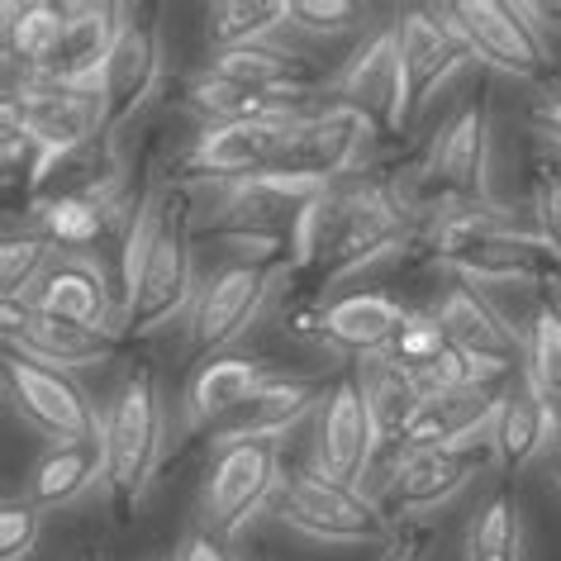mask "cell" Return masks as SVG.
<instances>
[{"label": "cell", "instance_id": "cell-15", "mask_svg": "<svg viewBox=\"0 0 561 561\" xmlns=\"http://www.w3.org/2000/svg\"><path fill=\"white\" fill-rule=\"evenodd\" d=\"M329 101H343L376 119L381 134H404L414 124L410 115V81H404V62H400V34L396 24L367 34L353 48L339 72L329 77Z\"/></svg>", "mask_w": 561, "mask_h": 561}, {"label": "cell", "instance_id": "cell-4", "mask_svg": "<svg viewBox=\"0 0 561 561\" xmlns=\"http://www.w3.org/2000/svg\"><path fill=\"white\" fill-rule=\"evenodd\" d=\"M101 447H105V500L119 524L144 510L152 481L162 471L167 453V404L158 376L138 367L124 376L119 390L101 410Z\"/></svg>", "mask_w": 561, "mask_h": 561}, {"label": "cell", "instance_id": "cell-32", "mask_svg": "<svg viewBox=\"0 0 561 561\" xmlns=\"http://www.w3.org/2000/svg\"><path fill=\"white\" fill-rule=\"evenodd\" d=\"M467 561H528L524 510L510 485H500L467 528Z\"/></svg>", "mask_w": 561, "mask_h": 561}, {"label": "cell", "instance_id": "cell-35", "mask_svg": "<svg viewBox=\"0 0 561 561\" xmlns=\"http://www.w3.org/2000/svg\"><path fill=\"white\" fill-rule=\"evenodd\" d=\"M62 15L67 5H48V0H34V5H5V62L24 67V77H34L38 67L48 62V53L58 48L62 34Z\"/></svg>", "mask_w": 561, "mask_h": 561}, {"label": "cell", "instance_id": "cell-13", "mask_svg": "<svg viewBox=\"0 0 561 561\" xmlns=\"http://www.w3.org/2000/svg\"><path fill=\"white\" fill-rule=\"evenodd\" d=\"M5 396L34 433H44L48 443H87L101 438V410L81 390L72 371L44 367L34 357L5 353Z\"/></svg>", "mask_w": 561, "mask_h": 561}, {"label": "cell", "instance_id": "cell-29", "mask_svg": "<svg viewBox=\"0 0 561 561\" xmlns=\"http://www.w3.org/2000/svg\"><path fill=\"white\" fill-rule=\"evenodd\" d=\"M95 481H105V447L101 438L87 443H53L38 453V461L24 476V500L38 504L44 514L77 504Z\"/></svg>", "mask_w": 561, "mask_h": 561}, {"label": "cell", "instance_id": "cell-23", "mask_svg": "<svg viewBox=\"0 0 561 561\" xmlns=\"http://www.w3.org/2000/svg\"><path fill=\"white\" fill-rule=\"evenodd\" d=\"M333 381L329 376H272L243 410L229 414L224 424L209 433V443L233 447V443H280L296 424H305L314 410H324Z\"/></svg>", "mask_w": 561, "mask_h": 561}, {"label": "cell", "instance_id": "cell-21", "mask_svg": "<svg viewBox=\"0 0 561 561\" xmlns=\"http://www.w3.org/2000/svg\"><path fill=\"white\" fill-rule=\"evenodd\" d=\"M314 195H324L319 186L290 176H252L238 186H219L215 205H209V233H276V238H296L305 209L314 205Z\"/></svg>", "mask_w": 561, "mask_h": 561}, {"label": "cell", "instance_id": "cell-45", "mask_svg": "<svg viewBox=\"0 0 561 561\" xmlns=\"http://www.w3.org/2000/svg\"><path fill=\"white\" fill-rule=\"evenodd\" d=\"M528 10H533V20H538L542 30H552V24L561 30V5H528Z\"/></svg>", "mask_w": 561, "mask_h": 561}, {"label": "cell", "instance_id": "cell-28", "mask_svg": "<svg viewBox=\"0 0 561 561\" xmlns=\"http://www.w3.org/2000/svg\"><path fill=\"white\" fill-rule=\"evenodd\" d=\"M504 390H457V396H428L410 424L404 447H481L490 443ZM400 447V453H404Z\"/></svg>", "mask_w": 561, "mask_h": 561}, {"label": "cell", "instance_id": "cell-26", "mask_svg": "<svg viewBox=\"0 0 561 561\" xmlns=\"http://www.w3.org/2000/svg\"><path fill=\"white\" fill-rule=\"evenodd\" d=\"M272 362L266 357H243V353H219L195 367L186 386V433H215L224 419L238 414L257 390L272 381Z\"/></svg>", "mask_w": 561, "mask_h": 561}, {"label": "cell", "instance_id": "cell-38", "mask_svg": "<svg viewBox=\"0 0 561 561\" xmlns=\"http://www.w3.org/2000/svg\"><path fill=\"white\" fill-rule=\"evenodd\" d=\"M44 538V510L30 500L0 504V561H30Z\"/></svg>", "mask_w": 561, "mask_h": 561}, {"label": "cell", "instance_id": "cell-1", "mask_svg": "<svg viewBox=\"0 0 561 561\" xmlns=\"http://www.w3.org/2000/svg\"><path fill=\"white\" fill-rule=\"evenodd\" d=\"M419 238V209L404 186L386 176H353L343 186L314 195L296 229L290 272L310 280V290H333L367 266L396 257Z\"/></svg>", "mask_w": 561, "mask_h": 561}, {"label": "cell", "instance_id": "cell-27", "mask_svg": "<svg viewBox=\"0 0 561 561\" xmlns=\"http://www.w3.org/2000/svg\"><path fill=\"white\" fill-rule=\"evenodd\" d=\"M561 438V419L552 414L538 390H533L528 376L500 396V410H495V428H490V453H495V467L504 476H518L528 471L542 453H552Z\"/></svg>", "mask_w": 561, "mask_h": 561}, {"label": "cell", "instance_id": "cell-18", "mask_svg": "<svg viewBox=\"0 0 561 561\" xmlns=\"http://www.w3.org/2000/svg\"><path fill=\"white\" fill-rule=\"evenodd\" d=\"M30 305L38 314L67 319V324H87L101 333H124V286L110 280L95 252H58L44 280L34 286Z\"/></svg>", "mask_w": 561, "mask_h": 561}, {"label": "cell", "instance_id": "cell-5", "mask_svg": "<svg viewBox=\"0 0 561 561\" xmlns=\"http://www.w3.org/2000/svg\"><path fill=\"white\" fill-rule=\"evenodd\" d=\"M376 138H381V129H376L371 115H362V110L343 101H324L314 110H300L286 124V138H280L272 172L305 181V186H319V191L343 186V181L367 172Z\"/></svg>", "mask_w": 561, "mask_h": 561}, {"label": "cell", "instance_id": "cell-20", "mask_svg": "<svg viewBox=\"0 0 561 561\" xmlns=\"http://www.w3.org/2000/svg\"><path fill=\"white\" fill-rule=\"evenodd\" d=\"M0 329H5V353L34 357L58 371H81V367H105L119 357L124 339L119 333H101L87 324H67V319L38 314L30 300H5L0 305Z\"/></svg>", "mask_w": 561, "mask_h": 561}, {"label": "cell", "instance_id": "cell-11", "mask_svg": "<svg viewBox=\"0 0 561 561\" xmlns=\"http://www.w3.org/2000/svg\"><path fill=\"white\" fill-rule=\"evenodd\" d=\"M447 10H453L457 30L481 67H490L500 77H518V81L547 77L552 48H547V34L533 20L528 5H514V0H457Z\"/></svg>", "mask_w": 561, "mask_h": 561}, {"label": "cell", "instance_id": "cell-47", "mask_svg": "<svg viewBox=\"0 0 561 561\" xmlns=\"http://www.w3.org/2000/svg\"><path fill=\"white\" fill-rule=\"evenodd\" d=\"M243 561H266V557H243Z\"/></svg>", "mask_w": 561, "mask_h": 561}, {"label": "cell", "instance_id": "cell-6", "mask_svg": "<svg viewBox=\"0 0 561 561\" xmlns=\"http://www.w3.org/2000/svg\"><path fill=\"white\" fill-rule=\"evenodd\" d=\"M272 518H280L290 533L339 547H396L400 538V524L381 510V500L353 485H333L314 471L280 476L272 495Z\"/></svg>", "mask_w": 561, "mask_h": 561}, {"label": "cell", "instance_id": "cell-7", "mask_svg": "<svg viewBox=\"0 0 561 561\" xmlns=\"http://www.w3.org/2000/svg\"><path fill=\"white\" fill-rule=\"evenodd\" d=\"M5 115L30 134L38 152V191L48 186V176L62 162H72L77 152H87L105 129V105L95 87H58L44 77H24L5 95Z\"/></svg>", "mask_w": 561, "mask_h": 561}, {"label": "cell", "instance_id": "cell-43", "mask_svg": "<svg viewBox=\"0 0 561 561\" xmlns=\"http://www.w3.org/2000/svg\"><path fill=\"white\" fill-rule=\"evenodd\" d=\"M428 542H433V524H414L404 528L396 547L386 552V561H428Z\"/></svg>", "mask_w": 561, "mask_h": 561}, {"label": "cell", "instance_id": "cell-42", "mask_svg": "<svg viewBox=\"0 0 561 561\" xmlns=\"http://www.w3.org/2000/svg\"><path fill=\"white\" fill-rule=\"evenodd\" d=\"M176 561H233V552H229V542L224 538L195 528V533H186V542L176 547Z\"/></svg>", "mask_w": 561, "mask_h": 561}, {"label": "cell", "instance_id": "cell-36", "mask_svg": "<svg viewBox=\"0 0 561 561\" xmlns=\"http://www.w3.org/2000/svg\"><path fill=\"white\" fill-rule=\"evenodd\" d=\"M524 376L561 419V305H542L524 329Z\"/></svg>", "mask_w": 561, "mask_h": 561}, {"label": "cell", "instance_id": "cell-37", "mask_svg": "<svg viewBox=\"0 0 561 561\" xmlns=\"http://www.w3.org/2000/svg\"><path fill=\"white\" fill-rule=\"evenodd\" d=\"M53 257H58V243L48 233H5V243H0V300H30Z\"/></svg>", "mask_w": 561, "mask_h": 561}, {"label": "cell", "instance_id": "cell-2", "mask_svg": "<svg viewBox=\"0 0 561 561\" xmlns=\"http://www.w3.org/2000/svg\"><path fill=\"white\" fill-rule=\"evenodd\" d=\"M119 286H124V333L152 339L186 314L201 296V272H195V219L186 195L176 186L152 191L134 209L119 248Z\"/></svg>", "mask_w": 561, "mask_h": 561}, {"label": "cell", "instance_id": "cell-3", "mask_svg": "<svg viewBox=\"0 0 561 561\" xmlns=\"http://www.w3.org/2000/svg\"><path fill=\"white\" fill-rule=\"evenodd\" d=\"M419 248L467 286H561V262L533 224L490 205H433Z\"/></svg>", "mask_w": 561, "mask_h": 561}, {"label": "cell", "instance_id": "cell-24", "mask_svg": "<svg viewBox=\"0 0 561 561\" xmlns=\"http://www.w3.org/2000/svg\"><path fill=\"white\" fill-rule=\"evenodd\" d=\"M414 310H404L386 290H347V296L319 305V343L343 357H386Z\"/></svg>", "mask_w": 561, "mask_h": 561}, {"label": "cell", "instance_id": "cell-16", "mask_svg": "<svg viewBox=\"0 0 561 561\" xmlns=\"http://www.w3.org/2000/svg\"><path fill=\"white\" fill-rule=\"evenodd\" d=\"M376 453H381V438H376V424H371L362 371L333 376V390H329L324 410H319L310 471L324 476L333 485L362 490V481H367L371 467H376Z\"/></svg>", "mask_w": 561, "mask_h": 561}, {"label": "cell", "instance_id": "cell-30", "mask_svg": "<svg viewBox=\"0 0 561 561\" xmlns=\"http://www.w3.org/2000/svg\"><path fill=\"white\" fill-rule=\"evenodd\" d=\"M362 390H367V404H371V424H376V438H381V447H404V438H410V424L419 419V410H424V390H419L414 371L400 367L396 357H371L362 362Z\"/></svg>", "mask_w": 561, "mask_h": 561}, {"label": "cell", "instance_id": "cell-19", "mask_svg": "<svg viewBox=\"0 0 561 561\" xmlns=\"http://www.w3.org/2000/svg\"><path fill=\"white\" fill-rule=\"evenodd\" d=\"M400 34V62H404V81H410V115L438 101L443 87H453V77L461 67H471V48L461 38L457 20L447 5H414L396 20Z\"/></svg>", "mask_w": 561, "mask_h": 561}, {"label": "cell", "instance_id": "cell-31", "mask_svg": "<svg viewBox=\"0 0 561 561\" xmlns=\"http://www.w3.org/2000/svg\"><path fill=\"white\" fill-rule=\"evenodd\" d=\"M110 219H115V205H110V195L101 186L62 191V195H48V201L34 205V229L72 252H91L105 238Z\"/></svg>", "mask_w": 561, "mask_h": 561}, {"label": "cell", "instance_id": "cell-39", "mask_svg": "<svg viewBox=\"0 0 561 561\" xmlns=\"http://www.w3.org/2000/svg\"><path fill=\"white\" fill-rule=\"evenodd\" d=\"M357 20H362V5H353V0H290V24L300 34L333 38V34H347Z\"/></svg>", "mask_w": 561, "mask_h": 561}, {"label": "cell", "instance_id": "cell-17", "mask_svg": "<svg viewBox=\"0 0 561 561\" xmlns=\"http://www.w3.org/2000/svg\"><path fill=\"white\" fill-rule=\"evenodd\" d=\"M296 119V115H290ZM286 115L276 119H238V124H205L191 138L181 158V181H205V186H238V181L266 176L276 167L280 138H286Z\"/></svg>", "mask_w": 561, "mask_h": 561}, {"label": "cell", "instance_id": "cell-46", "mask_svg": "<svg viewBox=\"0 0 561 561\" xmlns=\"http://www.w3.org/2000/svg\"><path fill=\"white\" fill-rule=\"evenodd\" d=\"M557 485H561V447H557Z\"/></svg>", "mask_w": 561, "mask_h": 561}, {"label": "cell", "instance_id": "cell-25", "mask_svg": "<svg viewBox=\"0 0 561 561\" xmlns=\"http://www.w3.org/2000/svg\"><path fill=\"white\" fill-rule=\"evenodd\" d=\"M129 20L124 5H67L62 15V34H58V48L48 53V62L38 67L34 77L44 81H58V87H95L101 81V67L115 48V38Z\"/></svg>", "mask_w": 561, "mask_h": 561}, {"label": "cell", "instance_id": "cell-48", "mask_svg": "<svg viewBox=\"0 0 561 561\" xmlns=\"http://www.w3.org/2000/svg\"><path fill=\"white\" fill-rule=\"evenodd\" d=\"M158 561H176V557H158Z\"/></svg>", "mask_w": 561, "mask_h": 561}, {"label": "cell", "instance_id": "cell-8", "mask_svg": "<svg viewBox=\"0 0 561 561\" xmlns=\"http://www.w3.org/2000/svg\"><path fill=\"white\" fill-rule=\"evenodd\" d=\"M433 324L443 329L447 347H457L471 362L476 386L481 390H510L524 376V333H514L500 319V310L490 305L481 290L457 280L453 290H443L433 300Z\"/></svg>", "mask_w": 561, "mask_h": 561}, {"label": "cell", "instance_id": "cell-10", "mask_svg": "<svg viewBox=\"0 0 561 561\" xmlns=\"http://www.w3.org/2000/svg\"><path fill=\"white\" fill-rule=\"evenodd\" d=\"M414 191L433 205H490V105L476 95L433 138ZM424 209V215H428Z\"/></svg>", "mask_w": 561, "mask_h": 561}, {"label": "cell", "instance_id": "cell-41", "mask_svg": "<svg viewBox=\"0 0 561 561\" xmlns=\"http://www.w3.org/2000/svg\"><path fill=\"white\" fill-rule=\"evenodd\" d=\"M447 353V339H443V329L433 324V314H410V324L400 329V339L390 343V357L400 362V367H428L433 357H443Z\"/></svg>", "mask_w": 561, "mask_h": 561}, {"label": "cell", "instance_id": "cell-34", "mask_svg": "<svg viewBox=\"0 0 561 561\" xmlns=\"http://www.w3.org/2000/svg\"><path fill=\"white\" fill-rule=\"evenodd\" d=\"M186 105L201 115L205 124H238V119H276V115H300V110H290V105H276V101H266V95L257 91H248V87H238V81H224L215 77L205 67V72H195L186 81Z\"/></svg>", "mask_w": 561, "mask_h": 561}, {"label": "cell", "instance_id": "cell-44", "mask_svg": "<svg viewBox=\"0 0 561 561\" xmlns=\"http://www.w3.org/2000/svg\"><path fill=\"white\" fill-rule=\"evenodd\" d=\"M533 129H538L547 144H552L557 152H561V91H552V95H542L538 105H533Z\"/></svg>", "mask_w": 561, "mask_h": 561}, {"label": "cell", "instance_id": "cell-12", "mask_svg": "<svg viewBox=\"0 0 561 561\" xmlns=\"http://www.w3.org/2000/svg\"><path fill=\"white\" fill-rule=\"evenodd\" d=\"M286 266H262V262H224L219 272L205 276L201 296L191 305L186 333H191V357H219L229 343L257 324L262 305L272 300V286Z\"/></svg>", "mask_w": 561, "mask_h": 561}, {"label": "cell", "instance_id": "cell-40", "mask_svg": "<svg viewBox=\"0 0 561 561\" xmlns=\"http://www.w3.org/2000/svg\"><path fill=\"white\" fill-rule=\"evenodd\" d=\"M533 229L547 238V248L561 262V167L557 162H542L538 176H533Z\"/></svg>", "mask_w": 561, "mask_h": 561}, {"label": "cell", "instance_id": "cell-33", "mask_svg": "<svg viewBox=\"0 0 561 561\" xmlns=\"http://www.w3.org/2000/svg\"><path fill=\"white\" fill-rule=\"evenodd\" d=\"M276 30H290V0H224L209 5V48H257L272 44Z\"/></svg>", "mask_w": 561, "mask_h": 561}, {"label": "cell", "instance_id": "cell-22", "mask_svg": "<svg viewBox=\"0 0 561 561\" xmlns=\"http://www.w3.org/2000/svg\"><path fill=\"white\" fill-rule=\"evenodd\" d=\"M158 81H162V30L152 24L148 10L144 15L129 10L115 48H110V58L101 67V81H95L105 105V129H119L124 119H134L152 101Z\"/></svg>", "mask_w": 561, "mask_h": 561}, {"label": "cell", "instance_id": "cell-9", "mask_svg": "<svg viewBox=\"0 0 561 561\" xmlns=\"http://www.w3.org/2000/svg\"><path fill=\"white\" fill-rule=\"evenodd\" d=\"M280 443H233L219 447L201 485V528L233 542L262 510H272L280 485Z\"/></svg>", "mask_w": 561, "mask_h": 561}, {"label": "cell", "instance_id": "cell-14", "mask_svg": "<svg viewBox=\"0 0 561 561\" xmlns=\"http://www.w3.org/2000/svg\"><path fill=\"white\" fill-rule=\"evenodd\" d=\"M495 453L490 443L481 447H404L396 453V467L386 476L381 510L396 518H428L433 510L453 504L476 476H481Z\"/></svg>", "mask_w": 561, "mask_h": 561}]
</instances>
